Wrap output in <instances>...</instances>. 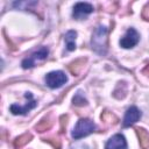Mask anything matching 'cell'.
<instances>
[{"label": "cell", "instance_id": "14", "mask_svg": "<svg viewBox=\"0 0 149 149\" xmlns=\"http://www.w3.org/2000/svg\"><path fill=\"white\" fill-rule=\"evenodd\" d=\"M76 36H77V33L74 30H69L66 34H65V42H66V47H68V50L72 51L76 49Z\"/></svg>", "mask_w": 149, "mask_h": 149}, {"label": "cell", "instance_id": "2", "mask_svg": "<svg viewBox=\"0 0 149 149\" xmlns=\"http://www.w3.org/2000/svg\"><path fill=\"white\" fill-rule=\"evenodd\" d=\"M95 129V125L92 120L90 119H80L77 125L74 126L73 128V132H72V137L78 140V139H81L91 133H93Z\"/></svg>", "mask_w": 149, "mask_h": 149}, {"label": "cell", "instance_id": "18", "mask_svg": "<svg viewBox=\"0 0 149 149\" xmlns=\"http://www.w3.org/2000/svg\"><path fill=\"white\" fill-rule=\"evenodd\" d=\"M61 133H64V130H65V128H66V125H68V120H69V116L66 115V114H63L62 116H61Z\"/></svg>", "mask_w": 149, "mask_h": 149}, {"label": "cell", "instance_id": "20", "mask_svg": "<svg viewBox=\"0 0 149 149\" xmlns=\"http://www.w3.org/2000/svg\"><path fill=\"white\" fill-rule=\"evenodd\" d=\"M142 73H143V74H146L147 77H149V65H147V66L142 70Z\"/></svg>", "mask_w": 149, "mask_h": 149}, {"label": "cell", "instance_id": "1", "mask_svg": "<svg viewBox=\"0 0 149 149\" xmlns=\"http://www.w3.org/2000/svg\"><path fill=\"white\" fill-rule=\"evenodd\" d=\"M92 49L99 54L105 55L107 51V28L99 26L95 28L92 35Z\"/></svg>", "mask_w": 149, "mask_h": 149}, {"label": "cell", "instance_id": "19", "mask_svg": "<svg viewBox=\"0 0 149 149\" xmlns=\"http://www.w3.org/2000/svg\"><path fill=\"white\" fill-rule=\"evenodd\" d=\"M142 17H143L146 21H149V3H147V5L143 7V10H142Z\"/></svg>", "mask_w": 149, "mask_h": 149}, {"label": "cell", "instance_id": "12", "mask_svg": "<svg viewBox=\"0 0 149 149\" xmlns=\"http://www.w3.org/2000/svg\"><path fill=\"white\" fill-rule=\"evenodd\" d=\"M136 135L139 137V142H140V147L142 149H149V133L143 129V128H135Z\"/></svg>", "mask_w": 149, "mask_h": 149}, {"label": "cell", "instance_id": "16", "mask_svg": "<svg viewBox=\"0 0 149 149\" xmlns=\"http://www.w3.org/2000/svg\"><path fill=\"white\" fill-rule=\"evenodd\" d=\"M72 101H73V105H76V106H84V105L87 104V100H86L80 93H77V94L73 97Z\"/></svg>", "mask_w": 149, "mask_h": 149}, {"label": "cell", "instance_id": "15", "mask_svg": "<svg viewBox=\"0 0 149 149\" xmlns=\"http://www.w3.org/2000/svg\"><path fill=\"white\" fill-rule=\"evenodd\" d=\"M101 121L104 122V123H106V125H109V126H114V125H116L118 123V118L113 114V113H111V112H108V111H105V112H102V114H101Z\"/></svg>", "mask_w": 149, "mask_h": 149}, {"label": "cell", "instance_id": "13", "mask_svg": "<svg viewBox=\"0 0 149 149\" xmlns=\"http://www.w3.org/2000/svg\"><path fill=\"white\" fill-rule=\"evenodd\" d=\"M33 139V135L30 133H24L20 136H17L15 140H14V148L15 149H20L22 148L24 144H27L29 141H31Z\"/></svg>", "mask_w": 149, "mask_h": 149}, {"label": "cell", "instance_id": "10", "mask_svg": "<svg viewBox=\"0 0 149 149\" xmlns=\"http://www.w3.org/2000/svg\"><path fill=\"white\" fill-rule=\"evenodd\" d=\"M86 62H87L86 58H79V59H76V61L71 62V63L68 65V69H69V71H70L73 76H78V74L84 70Z\"/></svg>", "mask_w": 149, "mask_h": 149}, {"label": "cell", "instance_id": "11", "mask_svg": "<svg viewBox=\"0 0 149 149\" xmlns=\"http://www.w3.org/2000/svg\"><path fill=\"white\" fill-rule=\"evenodd\" d=\"M54 125V119H52V115L51 114H48L47 116H44L43 119L40 120V122L35 126V129L38 132V133H43L45 130H49Z\"/></svg>", "mask_w": 149, "mask_h": 149}, {"label": "cell", "instance_id": "7", "mask_svg": "<svg viewBox=\"0 0 149 149\" xmlns=\"http://www.w3.org/2000/svg\"><path fill=\"white\" fill-rule=\"evenodd\" d=\"M92 12H93V6L91 3H87V2H78L73 7L72 15H73L74 19L81 20V19L86 17V15H88Z\"/></svg>", "mask_w": 149, "mask_h": 149}, {"label": "cell", "instance_id": "5", "mask_svg": "<svg viewBox=\"0 0 149 149\" xmlns=\"http://www.w3.org/2000/svg\"><path fill=\"white\" fill-rule=\"evenodd\" d=\"M139 40H140L139 33L134 28H129L127 30L126 35L120 40V45L125 49H129V48H133L134 45H136L139 43Z\"/></svg>", "mask_w": 149, "mask_h": 149}, {"label": "cell", "instance_id": "4", "mask_svg": "<svg viewBox=\"0 0 149 149\" xmlns=\"http://www.w3.org/2000/svg\"><path fill=\"white\" fill-rule=\"evenodd\" d=\"M24 97L27 98V102H26L24 106H20V105H16V104H13L10 106V112L13 114H15V115H17V114H26L27 112H29L30 109L36 107L37 102L33 99V95H31L30 92H27L24 94Z\"/></svg>", "mask_w": 149, "mask_h": 149}, {"label": "cell", "instance_id": "3", "mask_svg": "<svg viewBox=\"0 0 149 149\" xmlns=\"http://www.w3.org/2000/svg\"><path fill=\"white\" fill-rule=\"evenodd\" d=\"M68 80L66 76L62 71H52L49 72L45 76V83L50 88H57L61 87L63 84H65Z\"/></svg>", "mask_w": 149, "mask_h": 149}, {"label": "cell", "instance_id": "17", "mask_svg": "<svg viewBox=\"0 0 149 149\" xmlns=\"http://www.w3.org/2000/svg\"><path fill=\"white\" fill-rule=\"evenodd\" d=\"M44 141L48 142V143H50L54 147V149H61V147H62L61 140L57 139V137H48V139H44Z\"/></svg>", "mask_w": 149, "mask_h": 149}, {"label": "cell", "instance_id": "8", "mask_svg": "<svg viewBox=\"0 0 149 149\" xmlns=\"http://www.w3.org/2000/svg\"><path fill=\"white\" fill-rule=\"evenodd\" d=\"M105 149H127V142L123 135L115 134L106 143Z\"/></svg>", "mask_w": 149, "mask_h": 149}, {"label": "cell", "instance_id": "9", "mask_svg": "<svg viewBox=\"0 0 149 149\" xmlns=\"http://www.w3.org/2000/svg\"><path fill=\"white\" fill-rule=\"evenodd\" d=\"M141 118V112L137 107L132 106L127 109L125 118H123V127H129L132 125H134L139 119Z\"/></svg>", "mask_w": 149, "mask_h": 149}, {"label": "cell", "instance_id": "6", "mask_svg": "<svg viewBox=\"0 0 149 149\" xmlns=\"http://www.w3.org/2000/svg\"><path fill=\"white\" fill-rule=\"evenodd\" d=\"M48 49L47 48H41L38 51H35L34 54H31L28 58L23 59L22 61V68L23 69H29V68H33L35 65V62L36 61H42V59H45L48 57Z\"/></svg>", "mask_w": 149, "mask_h": 149}]
</instances>
